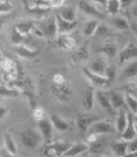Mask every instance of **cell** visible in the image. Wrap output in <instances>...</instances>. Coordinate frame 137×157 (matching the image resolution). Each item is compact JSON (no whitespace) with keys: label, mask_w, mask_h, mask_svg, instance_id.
<instances>
[{"label":"cell","mask_w":137,"mask_h":157,"mask_svg":"<svg viewBox=\"0 0 137 157\" xmlns=\"http://www.w3.org/2000/svg\"><path fill=\"white\" fill-rule=\"evenodd\" d=\"M93 1L96 2V3H99V4L103 5V6H106L108 0H93Z\"/></svg>","instance_id":"f907efd6"},{"label":"cell","mask_w":137,"mask_h":157,"mask_svg":"<svg viewBox=\"0 0 137 157\" xmlns=\"http://www.w3.org/2000/svg\"><path fill=\"white\" fill-rule=\"evenodd\" d=\"M97 51L99 53L104 54V55H106L109 58H114L117 53V47L115 43L107 42L105 44H103V45L98 49Z\"/></svg>","instance_id":"4316f807"},{"label":"cell","mask_w":137,"mask_h":157,"mask_svg":"<svg viewBox=\"0 0 137 157\" xmlns=\"http://www.w3.org/2000/svg\"><path fill=\"white\" fill-rule=\"evenodd\" d=\"M56 43L59 47L65 49V50H70L76 46V39L68 33L60 34L58 37H56Z\"/></svg>","instance_id":"ac0fdd59"},{"label":"cell","mask_w":137,"mask_h":157,"mask_svg":"<svg viewBox=\"0 0 137 157\" xmlns=\"http://www.w3.org/2000/svg\"><path fill=\"white\" fill-rule=\"evenodd\" d=\"M15 53L17 54L19 57L24 59H33L38 55L39 50L38 49H31L27 47L24 44H19V45H15Z\"/></svg>","instance_id":"2e32d148"},{"label":"cell","mask_w":137,"mask_h":157,"mask_svg":"<svg viewBox=\"0 0 137 157\" xmlns=\"http://www.w3.org/2000/svg\"><path fill=\"white\" fill-rule=\"evenodd\" d=\"M88 134H95V135H105V134H116V129L109 121L106 120H98L92 123L90 127L87 130Z\"/></svg>","instance_id":"5b68a950"},{"label":"cell","mask_w":137,"mask_h":157,"mask_svg":"<svg viewBox=\"0 0 137 157\" xmlns=\"http://www.w3.org/2000/svg\"><path fill=\"white\" fill-rule=\"evenodd\" d=\"M65 0H36L33 4L36 6L46 8H60L63 6Z\"/></svg>","instance_id":"f546056e"},{"label":"cell","mask_w":137,"mask_h":157,"mask_svg":"<svg viewBox=\"0 0 137 157\" xmlns=\"http://www.w3.org/2000/svg\"><path fill=\"white\" fill-rule=\"evenodd\" d=\"M134 0H120V7L122 8H127L129 7L130 5L133 3Z\"/></svg>","instance_id":"c3c4849f"},{"label":"cell","mask_w":137,"mask_h":157,"mask_svg":"<svg viewBox=\"0 0 137 157\" xmlns=\"http://www.w3.org/2000/svg\"><path fill=\"white\" fill-rule=\"evenodd\" d=\"M56 23H57V32L58 34H67L72 33L76 26H77V21L75 22H68L66 20H64L60 15H56Z\"/></svg>","instance_id":"7c38bea8"},{"label":"cell","mask_w":137,"mask_h":157,"mask_svg":"<svg viewBox=\"0 0 137 157\" xmlns=\"http://www.w3.org/2000/svg\"><path fill=\"white\" fill-rule=\"evenodd\" d=\"M70 141H63V140H56L54 142L47 144L45 149H44V155L48 157H58L63 156L64 153L68 150V147L71 146Z\"/></svg>","instance_id":"3957f363"},{"label":"cell","mask_w":137,"mask_h":157,"mask_svg":"<svg viewBox=\"0 0 137 157\" xmlns=\"http://www.w3.org/2000/svg\"><path fill=\"white\" fill-rule=\"evenodd\" d=\"M3 139L5 141V150H7L9 155H12V156L17 155V153H18L17 145H16V142H15L12 136L10 135L9 132H5L3 136Z\"/></svg>","instance_id":"484cf974"},{"label":"cell","mask_w":137,"mask_h":157,"mask_svg":"<svg viewBox=\"0 0 137 157\" xmlns=\"http://www.w3.org/2000/svg\"><path fill=\"white\" fill-rule=\"evenodd\" d=\"M66 82V78L61 73H55L52 76V85H62Z\"/></svg>","instance_id":"ee69618b"},{"label":"cell","mask_w":137,"mask_h":157,"mask_svg":"<svg viewBox=\"0 0 137 157\" xmlns=\"http://www.w3.org/2000/svg\"><path fill=\"white\" fill-rule=\"evenodd\" d=\"M95 98L98 100V102H99V104L101 105V107L103 108V109H105L107 112H109L110 114H114L115 110L111 105L108 93L103 92L101 90H98L95 92Z\"/></svg>","instance_id":"44dd1931"},{"label":"cell","mask_w":137,"mask_h":157,"mask_svg":"<svg viewBox=\"0 0 137 157\" xmlns=\"http://www.w3.org/2000/svg\"><path fill=\"white\" fill-rule=\"evenodd\" d=\"M124 101H125V105L128 107V109L132 114L136 115L137 113V99L135 95H132L128 92H125L124 95Z\"/></svg>","instance_id":"836d02e7"},{"label":"cell","mask_w":137,"mask_h":157,"mask_svg":"<svg viewBox=\"0 0 137 157\" xmlns=\"http://www.w3.org/2000/svg\"><path fill=\"white\" fill-rule=\"evenodd\" d=\"M99 25L97 20H88V21L85 23L84 27H83V34L87 37H90L94 34L97 26Z\"/></svg>","instance_id":"d6a6232c"},{"label":"cell","mask_w":137,"mask_h":157,"mask_svg":"<svg viewBox=\"0 0 137 157\" xmlns=\"http://www.w3.org/2000/svg\"><path fill=\"white\" fill-rule=\"evenodd\" d=\"M0 65H1L4 73H11V72L18 71V67L16 65V63H15V61H13L12 59L7 58V57L3 58V60Z\"/></svg>","instance_id":"e575fe53"},{"label":"cell","mask_w":137,"mask_h":157,"mask_svg":"<svg viewBox=\"0 0 137 157\" xmlns=\"http://www.w3.org/2000/svg\"><path fill=\"white\" fill-rule=\"evenodd\" d=\"M7 18H8V16H6V15H5V16H1V17H0V32H1V29H2V28L4 26L5 22H6Z\"/></svg>","instance_id":"681fc988"},{"label":"cell","mask_w":137,"mask_h":157,"mask_svg":"<svg viewBox=\"0 0 137 157\" xmlns=\"http://www.w3.org/2000/svg\"><path fill=\"white\" fill-rule=\"evenodd\" d=\"M137 58V49L133 42H129L126 46L121 49L119 54V63L122 64L126 61Z\"/></svg>","instance_id":"8fae6325"},{"label":"cell","mask_w":137,"mask_h":157,"mask_svg":"<svg viewBox=\"0 0 137 157\" xmlns=\"http://www.w3.org/2000/svg\"><path fill=\"white\" fill-rule=\"evenodd\" d=\"M8 112H9V108L4 107V106H0V120H2L6 117Z\"/></svg>","instance_id":"7dc6e473"},{"label":"cell","mask_w":137,"mask_h":157,"mask_svg":"<svg viewBox=\"0 0 137 157\" xmlns=\"http://www.w3.org/2000/svg\"><path fill=\"white\" fill-rule=\"evenodd\" d=\"M51 93L57 100L66 102L71 98L72 94V90L71 86L67 82H65L62 85H52Z\"/></svg>","instance_id":"8992f818"},{"label":"cell","mask_w":137,"mask_h":157,"mask_svg":"<svg viewBox=\"0 0 137 157\" xmlns=\"http://www.w3.org/2000/svg\"><path fill=\"white\" fill-rule=\"evenodd\" d=\"M104 77L107 78L109 85H112L117 78V67L115 65H113V64L106 67L105 72H104Z\"/></svg>","instance_id":"74e56055"},{"label":"cell","mask_w":137,"mask_h":157,"mask_svg":"<svg viewBox=\"0 0 137 157\" xmlns=\"http://www.w3.org/2000/svg\"><path fill=\"white\" fill-rule=\"evenodd\" d=\"M101 117L97 116V115H93V114H88V113H80V114L76 115V127L78 131H80L81 134H86L88 128L90 127L92 123H94L98 120H100Z\"/></svg>","instance_id":"52a82bcc"},{"label":"cell","mask_w":137,"mask_h":157,"mask_svg":"<svg viewBox=\"0 0 137 157\" xmlns=\"http://www.w3.org/2000/svg\"><path fill=\"white\" fill-rule=\"evenodd\" d=\"M14 27L20 33H22L26 36H29V34H31V33L32 31H35L38 36H42L40 31H39V29H36L35 24H33V22H31V21L18 23V24L15 25Z\"/></svg>","instance_id":"e0dca14e"},{"label":"cell","mask_w":137,"mask_h":157,"mask_svg":"<svg viewBox=\"0 0 137 157\" xmlns=\"http://www.w3.org/2000/svg\"><path fill=\"white\" fill-rule=\"evenodd\" d=\"M107 12L112 16H116V15L120 11V0H108L107 2Z\"/></svg>","instance_id":"d590c367"},{"label":"cell","mask_w":137,"mask_h":157,"mask_svg":"<svg viewBox=\"0 0 137 157\" xmlns=\"http://www.w3.org/2000/svg\"><path fill=\"white\" fill-rule=\"evenodd\" d=\"M136 115L132 114L131 112H129L127 114V124L124 128V130L122 131L120 134L121 140L129 141L134 140L136 137V121H135Z\"/></svg>","instance_id":"ba28073f"},{"label":"cell","mask_w":137,"mask_h":157,"mask_svg":"<svg viewBox=\"0 0 137 157\" xmlns=\"http://www.w3.org/2000/svg\"><path fill=\"white\" fill-rule=\"evenodd\" d=\"M88 150V144L85 142H80L77 141L75 144H72L71 146L68 147V150L64 153L63 156H76L84 153L85 151Z\"/></svg>","instance_id":"ffe728a7"},{"label":"cell","mask_w":137,"mask_h":157,"mask_svg":"<svg viewBox=\"0 0 137 157\" xmlns=\"http://www.w3.org/2000/svg\"><path fill=\"white\" fill-rule=\"evenodd\" d=\"M136 9H137V6L136 5H133V7H132V16L136 17Z\"/></svg>","instance_id":"816d5d0a"},{"label":"cell","mask_w":137,"mask_h":157,"mask_svg":"<svg viewBox=\"0 0 137 157\" xmlns=\"http://www.w3.org/2000/svg\"><path fill=\"white\" fill-rule=\"evenodd\" d=\"M24 12L28 16L35 19H42L48 16V14L50 13V8L46 7H40V6H29V4L28 2V0H22Z\"/></svg>","instance_id":"9c48e42d"},{"label":"cell","mask_w":137,"mask_h":157,"mask_svg":"<svg viewBox=\"0 0 137 157\" xmlns=\"http://www.w3.org/2000/svg\"><path fill=\"white\" fill-rule=\"evenodd\" d=\"M20 95V92L15 88L9 86L7 83L0 85V96L3 97H17Z\"/></svg>","instance_id":"1f68e13d"},{"label":"cell","mask_w":137,"mask_h":157,"mask_svg":"<svg viewBox=\"0 0 137 157\" xmlns=\"http://www.w3.org/2000/svg\"><path fill=\"white\" fill-rule=\"evenodd\" d=\"M83 73L86 76V78L89 80L93 86H109V82H108L107 78L104 76L98 75V74H95L91 72L87 67H83Z\"/></svg>","instance_id":"5bb4252c"},{"label":"cell","mask_w":137,"mask_h":157,"mask_svg":"<svg viewBox=\"0 0 137 157\" xmlns=\"http://www.w3.org/2000/svg\"><path fill=\"white\" fill-rule=\"evenodd\" d=\"M108 146V141L104 137H97L95 141L88 144V150L92 155H102L104 153L106 147Z\"/></svg>","instance_id":"9a60e30c"},{"label":"cell","mask_w":137,"mask_h":157,"mask_svg":"<svg viewBox=\"0 0 137 157\" xmlns=\"http://www.w3.org/2000/svg\"><path fill=\"white\" fill-rule=\"evenodd\" d=\"M106 64L104 62V60L102 59L98 58L93 60L89 66V70L95 74H98V75H101V76H104V72H105V69H106Z\"/></svg>","instance_id":"f1b7e54d"},{"label":"cell","mask_w":137,"mask_h":157,"mask_svg":"<svg viewBox=\"0 0 137 157\" xmlns=\"http://www.w3.org/2000/svg\"><path fill=\"white\" fill-rule=\"evenodd\" d=\"M59 15H60L64 20H66V21H68V22H75L77 19L76 10L72 7H70V6L63 7L61 9L60 13H59Z\"/></svg>","instance_id":"4dcf8cb0"},{"label":"cell","mask_w":137,"mask_h":157,"mask_svg":"<svg viewBox=\"0 0 137 157\" xmlns=\"http://www.w3.org/2000/svg\"><path fill=\"white\" fill-rule=\"evenodd\" d=\"M27 41V36H24V34L20 33L15 27L12 28V32H11V42L14 45H19V44H24Z\"/></svg>","instance_id":"8d00e7d4"},{"label":"cell","mask_w":137,"mask_h":157,"mask_svg":"<svg viewBox=\"0 0 137 157\" xmlns=\"http://www.w3.org/2000/svg\"><path fill=\"white\" fill-rule=\"evenodd\" d=\"M3 55H2V53H1V51H0V64H1V62H2V60H3Z\"/></svg>","instance_id":"f5cc1de1"},{"label":"cell","mask_w":137,"mask_h":157,"mask_svg":"<svg viewBox=\"0 0 137 157\" xmlns=\"http://www.w3.org/2000/svg\"><path fill=\"white\" fill-rule=\"evenodd\" d=\"M78 7H80V11L83 12L86 15H89V16H93L96 17L98 19H105V14H103L102 12H100L94 5L91 4L90 2H87L85 0H81L78 3Z\"/></svg>","instance_id":"4fadbf2b"},{"label":"cell","mask_w":137,"mask_h":157,"mask_svg":"<svg viewBox=\"0 0 137 157\" xmlns=\"http://www.w3.org/2000/svg\"><path fill=\"white\" fill-rule=\"evenodd\" d=\"M38 122V128H39V132H40L41 136L43 137L45 144H50L52 141V136H53V126L52 123L49 118L46 116L43 119L37 121Z\"/></svg>","instance_id":"30bf717a"},{"label":"cell","mask_w":137,"mask_h":157,"mask_svg":"<svg viewBox=\"0 0 137 157\" xmlns=\"http://www.w3.org/2000/svg\"><path fill=\"white\" fill-rule=\"evenodd\" d=\"M38 26L42 36H44L48 39H50V40L56 39L58 36V32H57V23L55 17H50L44 20L43 23L38 24Z\"/></svg>","instance_id":"277c9868"},{"label":"cell","mask_w":137,"mask_h":157,"mask_svg":"<svg viewBox=\"0 0 137 157\" xmlns=\"http://www.w3.org/2000/svg\"><path fill=\"white\" fill-rule=\"evenodd\" d=\"M41 135L37 130L28 128L20 134V140L27 149L36 148L41 140Z\"/></svg>","instance_id":"7a4b0ae2"},{"label":"cell","mask_w":137,"mask_h":157,"mask_svg":"<svg viewBox=\"0 0 137 157\" xmlns=\"http://www.w3.org/2000/svg\"><path fill=\"white\" fill-rule=\"evenodd\" d=\"M50 121L52 123V126L53 128H55V129L59 132H67L70 130V124L66 121L64 120L61 116H59L58 114H51L50 116Z\"/></svg>","instance_id":"7402d4cb"},{"label":"cell","mask_w":137,"mask_h":157,"mask_svg":"<svg viewBox=\"0 0 137 157\" xmlns=\"http://www.w3.org/2000/svg\"><path fill=\"white\" fill-rule=\"evenodd\" d=\"M113 25L120 31H128L129 29V24L124 18L122 17H116L112 21Z\"/></svg>","instance_id":"f35d334b"},{"label":"cell","mask_w":137,"mask_h":157,"mask_svg":"<svg viewBox=\"0 0 137 157\" xmlns=\"http://www.w3.org/2000/svg\"><path fill=\"white\" fill-rule=\"evenodd\" d=\"M32 116L34 118V120H36V121L41 120L46 116L45 115V110H44L43 107L36 105L34 108H32Z\"/></svg>","instance_id":"b9f144b4"},{"label":"cell","mask_w":137,"mask_h":157,"mask_svg":"<svg viewBox=\"0 0 137 157\" xmlns=\"http://www.w3.org/2000/svg\"><path fill=\"white\" fill-rule=\"evenodd\" d=\"M110 33V29L108 28L106 25H103V24H99L96 28V31L94 33V34L98 37H105L107 36L108 34Z\"/></svg>","instance_id":"60d3db41"},{"label":"cell","mask_w":137,"mask_h":157,"mask_svg":"<svg viewBox=\"0 0 137 157\" xmlns=\"http://www.w3.org/2000/svg\"><path fill=\"white\" fill-rule=\"evenodd\" d=\"M136 151H137V141L134 139L127 142V155L135 154Z\"/></svg>","instance_id":"f6af8a7d"},{"label":"cell","mask_w":137,"mask_h":157,"mask_svg":"<svg viewBox=\"0 0 137 157\" xmlns=\"http://www.w3.org/2000/svg\"><path fill=\"white\" fill-rule=\"evenodd\" d=\"M94 101H95V91L94 87L89 86L85 90L84 95L82 98V106L85 110H91L93 106H94Z\"/></svg>","instance_id":"603a6c76"},{"label":"cell","mask_w":137,"mask_h":157,"mask_svg":"<svg viewBox=\"0 0 137 157\" xmlns=\"http://www.w3.org/2000/svg\"><path fill=\"white\" fill-rule=\"evenodd\" d=\"M127 142L126 140L122 141H113L110 144V147L114 154L120 157H124L127 155Z\"/></svg>","instance_id":"d4e9b609"},{"label":"cell","mask_w":137,"mask_h":157,"mask_svg":"<svg viewBox=\"0 0 137 157\" xmlns=\"http://www.w3.org/2000/svg\"><path fill=\"white\" fill-rule=\"evenodd\" d=\"M11 11H13V4H11L10 0L0 2V14H8Z\"/></svg>","instance_id":"7bdbcfd3"},{"label":"cell","mask_w":137,"mask_h":157,"mask_svg":"<svg viewBox=\"0 0 137 157\" xmlns=\"http://www.w3.org/2000/svg\"><path fill=\"white\" fill-rule=\"evenodd\" d=\"M87 58H88V43H86L84 46L80 47L76 54V59L77 61H84Z\"/></svg>","instance_id":"ab89813d"},{"label":"cell","mask_w":137,"mask_h":157,"mask_svg":"<svg viewBox=\"0 0 137 157\" xmlns=\"http://www.w3.org/2000/svg\"><path fill=\"white\" fill-rule=\"evenodd\" d=\"M137 75V62L134 59L130 64H128L124 69L122 73L120 74V78H133Z\"/></svg>","instance_id":"83f0119b"},{"label":"cell","mask_w":137,"mask_h":157,"mask_svg":"<svg viewBox=\"0 0 137 157\" xmlns=\"http://www.w3.org/2000/svg\"><path fill=\"white\" fill-rule=\"evenodd\" d=\"M124 90L125 92H128L132 95H135L136 96V83L135 82H129L128 85L124 86Z\"/></svg>","instance_id":"bcb514c9"},{"label":"cell","mask_w":137,"mask_h":157,"mask_svg":"<svg viewBox=\"0 0 137 157\" xmlns=\"http://www.w3.org/2000/svg\"><path fill=\"white\" fill-rule=\"evenodd\" d=\"M108 96H109V99L111 102L112 107L114 108V110L117 109H121V108H126L125 105V101H124V97L122 96L120 93L117 92L116 90H112L108 93Z\"/></svg>","instance_id":"d6986e66"},{"label":"cell","mask_w":137,"mask_h":157,"mask_svg":"<svg viewBox=\"0 0 137 157\" xmlns=\"http://www.w3.org/2000/svg\"><path fill=\"white\" fill-rule=\"evenodd\" d=\"M127 124V113L124 108H121V109L119 110V113H117V117L116 120V132L117 134L120 135L122 131L124 130V128Z\"/></svg>","instance_id":"cb8c5ba5"},{"label":"cell","mask_w":137,"mask_h":157,"mask_svg":"<svg viewBox=\"0 0 137 157\" xmlns=\"http://www.w3.org/2000/svg\"><path fill=\"white\" fill-rule=\"evenodd\" d=\"M7 85L17 90L20 92V94L26 97L31 109L36 106L35 86H34V83L29 77L24 76L23 74L20 73L17 78H15L14 81L10 82H7Z\"/></svg>","instance_id":"6da1fadb"}]
</instances>
